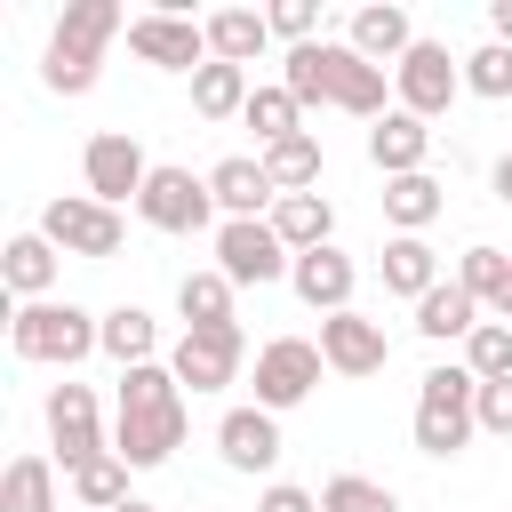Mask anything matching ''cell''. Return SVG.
I'll list each match as a JSON object with an SVG mask.
<instances>
[{
  "mask_svg": "<svg viewBox=\"0 0 512 512\" xmlns=\"http://www.w3.org/2000/svg\"><path fill=\"white\" fill-rule=\"evenodd\" d=\"M320 48H328V104L376 128V120L392 112V72H384V64H368V56H352L344 40H320Z\"/></svg>",
  "mask_w": 512,
  "mask_h": 512,
  "instance_id": "obj_16",
  "label": "cell"
},
{
  "mask_svg": "<svg viewBox=\"0 0 512 512\" xmlns=\"http://www.w3.org/2000/svg\"><path fill=\"white\" fill-rule=\"evenodd\" d=\"M264 160V176H272V192L288 200V192H320V136L304 128V136H288V144H272V152H256Z\"/></svg>",
  "mask_w": 512,
  "mask_h": 512,
  "instance_id": "obj_31",
  "label": "cell"
},
{
  "mask_svg": "<svg viewBox=\"0 0 512 512\" xmlns=\"http://www.w3.org/2000/svg\"><path fill=\"white\" fill-rule=\"evenodd\" d=\"M416 40H424V32L408 24V8H400V0H368V8H352V24H344V48H352V56H368V64H384V72H392Z\"/></svg>",
  "mask_w": 512,
  "mask_h": 512,
  "instance_id": "obj_18",
  "label": "cell"
},
{
  "mask_svg": "<svg viewBox=\"0 0 512 512\" xmlns=\"http://www.w3.org/2000/svg\"><path fill=\"white\" fill-rule=\"evenodd\" d=\"M456 96H464V56H448V40H416V48L392 64V104H400V112L440 120Z\"/></svg>",
  "mask_w": 512,
  "mask_h": 512,
  "instance_id": "obj_8",
  "label": "cell"
},
{
  "mask_svg": "<svg viewBox=\"0 0 512 512\" xmlns=\"http://www.w3.org/2000/svg\"><path fill=\"white\" fill-rule=\"evenodd\" d=\"M136 216L152 224V232H208L224 208H216V192H208V176H192V168H176V160H152V184H144V200H136Z\"/></svg>",
  "mask_w": 512,
  "mask_h": 512,
  "instance_id": "obj_9",
  "label": "cell"
},
{
  "mask_svg": "<svg viewBox=\"0 0 512 512\" xmlns=\"http://www.w3.org/2000/svg\"><path fill=\"white\" fill-rule=\"evenodd\" d=\"M464 88L488 96V104H504V96H512V48H504V40H480V48L464 56Z\"/></svg>",
  "mask_w": 512,
  "mask_h": 512,
  "instance_id": "obj_38",
  "label": "cell"
},
{
  "mask_svg": "<svg viewBox=\"0 0 512 512\" xmlns=\"http://www.w3.org/2000/svg\"><path fill=\"white\" fill-rule=\"evenodd\" d=\"M184 384L168 360H144V368H120V392H112V456L128 472H160L176 448H184Z\"/></svg>",
  "mask_w": 512,
  "mask_h": 512,
  "instance_id": "obj_1",
  "label": "cell"
},
{
  "mask_svg": "<svg viewBox=\"0 0 512 512\" xmlns=\"http://www.w3.org/2000/svg\"><path fill=\"white\" fill-rule=\"evenodd\" d=\"M216 272H224L232 288H272V280L296 272V256H288V240L272 232V216H224V224H216Z\"/></svg>",
  "mask_w": 512,
  "mask_h": 512,
  "instance_id": "obj_5",
  "label": "cell"
},
{
  "mask_svg": "<svg viewBox=\"0 0 512 512\" xmlns=\"http://www.w3.org/2000/svg\"><path fill=\"white\" fill-rule=\"evenodd\" d=\"M0 280H8V296H16V304H48V296H56V280H64V248L32 224V232H16V240L0 248Z\"/></svg>",
  "mask_w": 512,
  "mask_h": 512,
  "instance_id": "obj_17",
  "label": "cell"
},
{
  "mask_svg": "<svg viewBox=\"0 0 512 512\" xmlns=\"http://www.w3.org/2000/svg\"><path fill=\"white\" fill-rule=\"evenodd\" d=\"M40 232H48L64 256H88V264H104V256L128 248V216L104 208V200H88V192H56V200L40 208Z\"/></svg>",
  "mask_w": 512,
  "mask_h": 512,
  "instance_id": "obj_6",
  "label": "cell"
},
{
  "mask_svg": "<svg viewBox=\"0 0 512 512\" xmlns=\"http://www.w3.org/2000/svg\"><path fill=\"white\" fill-rule=\"evenodd\" d=\"M256 512H320V488H296V480H264V488H256Z\"/></svg>",
  "mask_w": 512,
  "mask_h": 512,
  "instance_id": "obj_40",
  "label": "cell"
},
{
  "mask_svg": "<svg viewBox=\"0 0 512 512\" xmlns=\"http://www.w3.org/2000/svg\"><path fill=\"white\" fill-rule=\"evenodd\" d=\"M280 88H288L304 112L328 104V48H320V40H312V48H288V56H280Z\"/></svg>",
  "mask_w": 512,
  "mask_h": 512,
  "instance_id": "obj_37",
  "label": "cell"
},
{
  "mask_svg": "<svg viewBox=\"0 0 512 512\" xmlns=\"http://www.w3.org/2000/svg\"><path fill=\"white\" fill-rule=\"evenodd\" d=\"M128 504V464L120 456H96L72 472V512H120Z\"/></svg>",
  "mask_w": 512,
  "mask_h": 512,
  "instance_id": "obj_33",
  "label": "cell"
},
{
  "mask_svg": "<svg viewBox=\"0 0 512 512\" xmlns=\"http://www.w3.org/2000/svg\"><path fill=\"white\" fill-rule=\"evenodd\" d=\"M368 160L384 168V176H416L424 160H432V120H416V112H384L376 128H368Z\"/></svg>",
  "mask_w": 512,
  "mask_h": 512,
  "instance_id": "obj_20",
  "label": "cell"
},
{
  "mask_svg": "<svg viewBox=\"0 0 512 512\" xmlns=\"http://www.w3.org/2000/svg\"><path fill=\"white\" fill-rule=\"evenodd\" d=\"M376 272H384V288H392V296H408V304L440 288V256H432V240H424V232H392Z\"/></svg>",
  "mask_w": 512,
  "mask_h": 512,
  "instance_id": "obj_23",
  "label": "cell"
},
{
  "mask_svg": "<svg viewBox=\"0 0 512 512\" xmlns=\"http://www.w3.org/2000/svg\"><path fill=\"white\" fill-rule=\"evenodd\" d=\"M472 432H480V376L464 360L424 368V384H416V448L448 464V456L472 448Z\"/></svg>",
  "mask_w": 512,
  "mask_h": 512,
  "instance_id": "obj_4",
  "label": "cell"
},
{
  "mask_svg": "<svg viewBox=\"0 0 512 512\" xmlns=\"http://www.w3.org/2000/svg\"><path fill=\"white\" fill-rule=\"evenodd\" d=\"M464 368H472L480 384H504V376H512V320H480V328L464 336Z\"/></svg>",
  "mask_w": 512,
  "mask_h": 512,
  "instance_id": "obj_35",
  "label": "cell"
},
{
  "mask_svg": "<svg viewBox=\"0 0 512 512\" xmlns=\"http://www.w3.org/2000/svg\"><path fill=\"white\" fill-rule=\"evenodd\" d=\"M272 232L288 240V256L328 248V240H336V208H328V192H288V200L272 208Z\"/></svg>",
  "mask_w": 512,
  "mask_h": 512,
  "instance_id": "obj_24",
  "label": "cell"
},
{
  "mask_svg": "<svg viewBox=\"0 0 512 512\" xmlns=\"http://www.w3.org/2000/svg\"><path fill=\"white\" fill-rule=\"evenodd\" d=\"M104 352H112L120 368L160 360V320H152L144 304H112V312H104Z\"/></svg>",
  "mask_w": 512,
  "mask_h": 512,
  "instance_id": "obj_30",
  "label": "cell"
},
{
  "mask_svg": "<svg viewBox=\"0 0 512 512\" xmlns=\"http://www.w3.org/2000/svg\"><path fill=\"white\" fill-rule=\"evenodd\" d=\"M128 48H136V64H152V72H200V64H216L208 56V24L200 16H184V8H144V16H128Z\"/></svg>",
  "mask_w": 512,
  "mask_h": 512,
  "instance_id": "obj_7",
  "label": "cell"
},
{
  "mask_svg": "<svg viewBox=\"0 0 512 512\" xmlns=\"http://www.w3.org/2000/svg\"><path fill=\"white\" fill-rule=\"evenodd\" d=\"M208 192H216V208H224V216H272V208H280V192H272L264 160H248V152L216 160V168H208Z\"/></svg>",
  "mask_w": 512,
  "mask_h": 512,
  "instance_id": "obj_21",
  "label": "cell"
},
{
  "mask_svg": "<svg viewBox=\"0 0 512 512\" xmlns=\"http://www.w3.org/2000/svg\"><path fill=\"white\" fill-rule=\"evenodd\" d=\"M120 32H128L120 0H72V8L56 16V32H48L40 80H48L56 96H88V88L104 80V48H112Z\"/></svg>",
  "mask_w": 512,
  "mask_h": 512,
  "instance_id": "obj_2",
  "label": "cell"
},
{
  "mask_svg": "<svg viewBox=\"0 0 512 512\" xmlns=\"http://www.w3.org/2000/svg\"><path fill=\"white\" fill-rule=\"evenodd\" d=\"M48 448H56L64 480H72L80 464L112 456V432H104V408H96L88 384H56V392H48Z\"/></svg>",
  "mask_w": 512,
  "mask_h": 512,
  "instance_id": "obj_12",
  "label": "cell"
},
{
  "mask_svg": "<svg viewBox=\"0 0 512 512\" xmlns=\"http://www.w3.org/2000/svg\"><path fill=\"white\" fill-rule=\"evenodd\" d=\"M488 40H504V48H512V0H488Z\"/></svg>",
  "mask_w": 512,
  "mask_h": 512,
  "instance_id": "obj_42",
  "label": "cell"
},
{
  "mask_svg": "<svg viewBox=\"0 0 512 512\" xmlns=\"http://www.w3.org/2000/svg\"><path fill=\"white\" fill-rule=\"evenodd\" d=\"M208 24V56L216 64H256L264 48H272V24H264V8H216V16H200Z\"/></svg>",
  "mask_w": 512,
  "mask_h": 512,
  "instance_id": "obj_22",
  "label": "cell"
},
{
  "mask_svg": "<svg viewBox=\"0 0 512 512\" xmlns=\"http://www.w3.org/2000/svg\"><path fill=\"white\" fill-rule=\"evenodd\" d=\"M488 192L512 208V152H496V168H488Z\"/></svg>",
  "mask_w": 512,
  "mask_h": 512,
  "instance_id": "obj_43",
  "label": "cell"
},
{
  "mask_svg": "<svg viewBox=\"0 0 512 512\" xmlns=\"http://www.w3.org/2000/svg\"><path fill=\"white\" fill-rule=\"evenodd\" d=\"M120 512H160V504H144V496H128V504H120Z\"/></svg>",
  "mask_w": 512,
  "mask_h": 512,
  "instance_id": "obj_45",
  "label": "cell"
},
{
  "mask_svg": "<svg viewBox=\"0 0 512 512\" xmlns=\"http://www.w3.org/2000/svg\"><path fill=\"white\" fill-rule=\"evenodd\" d=\"M264 24H272V40L312 48V40H320V0H272V8H264Z\"/></svg>",
  "mask_w": 512,
  "mask_h": 512,
  "instance_id": "obj_39",
  "label": "cell"
},
{
  "mask_svg": "<svg viewBox=\"0 0 512 512\" xmlns=\"http://www.w3.org/2000/svg\"><path fill=\"white\" fill-rule=\"evenodd\" d=\"M0 512H64V504H56V456H8V472H0Z\"/></svg>",
  "mask_w": 512,
  "mask_h": 512,
  "instance_id": "obj_27",
  "label": "cell"
},
{
  "mask_svg": "<svg viewBox=\"0 0 512 512\" xmlns=\"http://www.w3.org/2000/svg\"><path fill=\"white\" fill-rule=\"evenodd\" d=\"M320 512H400V496L368 472H336V480H320Z\"/></svg>",
  "mask_w": 512,
  "mask_h": 512,
  "instance_id": "obj_36",
  "label": "cell"
},
{
  "mask_svg": "<svg viewBox=\"0 0 512 512\" xmlns=\"http://www.w3.org/2000/svg\"><path fill=\"white\" fill-rule=\"evenodd\" d=\"M280 448H288V440H280V416L256 408V400H240V408L216 416V456H224V472H248V480H256V472L280 464Z\"/></svg>",
  "mask_w": 512,
  "mask_h": 512,
  "instance_id": "obj_15",
  "label": "cell"
},
{
  "mask_svg": "<svg viewBox=\"0 0 512 512\" xmlns=\"http://www.w3.org/2000/svg\"><path fill=\"white\" fill-rule=\"evenodd\" d=\"M440 208H448V192H440L432 168H416V176H384V224H392V232H424Z\"/></svg>",
  "mask_w": 512,
  "mask_h": 512,
  "instance_id": "obj_25",
  "label": "cell"
},
{
  "mask_svg": "<svg viewBox=\"0 0 512 512\" xmlns=\"http://www.w3.org/2000/svg\"><path fill=\"white\" fill-rule=\"evenodd\" d=\"M496 320H512V280H504V304H496Z\"/></svg>",
  "mask_w": 512,
  "mask_h": 512,
  "instance_id": "obj_44",
  "label": "cell"
},
{
  "mask_svg": "<svg viewBox=\"0 0 512 512\" xmlns=\"http://www.w3.org/2000/svg\"><path fill=\"white\" fill-rule=\"evenodd\" d=\"M80 184H88V200L120 208V200H144L152 160H144V144H136L128 128H96V136L80 144Z\"/></svg>",
  "mask_w": 512,
  "mask_h": 512,
  "instance_id": "obj_10",
  "label": "cell"
},
{
  "mask_svg": "<svg viewBox=\"0 0 512 512\" xmlns=\"http://www.w3.org/2000/svg\"><path fill=\"white\" fill-rule=\"evenodd\" d=\"M320 376H328V360H320V344L312 336H272V344H256V408H304L312 392H320Z\"/></svg>",
  "mask_w": 512,
  "mask_h": 512,
  "instance_id": "obj_11",
  "label": "cell"
},
{
  "mask_svg": "<svg viewBox=\"0 0 512 512\" xmlns=\"http://www.w3.org/2000/svg\"><path fill=\"white\" fill-rule=\"evenodd\" d=\"M504 280H512V256H504V248H464V256H456V288L480 296V312L504 304Z\"/></svg>",
  "mask_w": 512,
  "mask_h": 512,
  "instance_id": "obj_34",
  "label": "cell"
},
{
  "mask_svg": "<svg viewBox=\"0 0 512 512\" xmlns=\"http://www.w3.org/2000/svg\"><path fill=\"white\" fill-rule=\"evenodd\" d=\"M240 120L256 128V144H264V152H272V144H288V136H304V104H296L288 88H256Z\"/></svg>",
  "mask_w": 512,
  "mask_h": 512,
  "instance_id": "obj_32",
  "label": "cell"
},
{
  "mask_svg": "<svg viewBox=\"0 0 512 512\" xmlns=\"http://www.w3.org/2000/svg\"><path fill=\"white\" fill-rule=\"evenodd\" d=\"M288 288L304 296V312H352V288H360V264L328 240V248H312V256H296V272H288Z\"/></svg>",
  "mask_w": 512,
  "mask_h": 512,
  "instance_id": "obj_19",
  "label": "cell"
},
{
  "mask_svg": "<svg viewBox=\"0 0 512 512\" xmlns=\"http://www.w3.org/2000/svg\"><path fill=\"white\" fill-rule=\"evenodd\" d=\"M168 368H176V384H192V392H224V384H240V368H248V336H240V320H232V328H184V336L168 344Z\"/></svg>",
  "mask_w": 512,
  "mask_h": 512,
  "instance_id": "obj_13",
  "label": "cell"
},
{
  "mask_svg": "<svg viewBox=\"0 0 512 512\" xmlns=\"http://www.w3.org/2000/svg\"><path fill=\"white\" fill-rule=\"evenodd\" d=\"M480 432L512 440V376H504V384H480Z\"/></svg>",
  "mask_w": 512,
  "mask_h": 512,
  "instance_id": "obj_41",
  "label": "cell"
},
{
  "mask_svg": "<svg viewBox=\"0 0 512 512\" xmlns=\"http://www.w3.org/2000/svg\"><path fill=\"white\" fill-rule=\"evenodd\" d=\"M176 312H184V328H232V280L216 264L184 272L176 280Z\"/></svg>",
  "mask_w": 512,
  "mask_h": 512,
  "instance_id": "obj_29",
  "label": "cell"
},
{
  "mask_svg": "<svg viewBox=\"0 0 512 512\" xmlns=\"http://www.w3.org/2000/svg\"><path fill=\"white\" fill-rule=\"evenodd\" d=\"M248 96H256V80H248L240 64H200V72H192V112H200V120H240Z\"/></svg>",
  "mask_w": 512,
  "mask_h": 512,
  "instance_id": "obj_28",
  "label": "cell"
},
{
  "mask_svg": "<svg viewBox=\"0 0 512 512\" xmlns=\"http://www.w3.org/2000/svg\"><path fill=\"white\" fill-rule=\"evenodd\" d=\"M8 352L32 360V368H72V360L104 352V312H88V304H72V296L16 304V312H8Z\"/></svg>",
  "mask_w": 512,
  "mask_h": 512,
  "instance_id": "obj_3",
  "label": "cell"
},
{
  "mask_svg": "<svg viewBox=\"0 0 512 512\" xmlns=\"http://www.w3.org/2000/svg\"><path fill=\"white\" fill-rule=\"evenodd\" d=\"M320 360H328V376H384L392 368V336H384V320H368V312H328L320 320Z\"/></svg>",
  "mask_w": 512,
  "mask_h": 512,
  "instance_id": "obj_14",
  "label": "cell"
},
{
  "mask_svg": "<svg viewBox=\"0 0 512 512\" xmlns=\"http://www.w3.org/2000/svg\"><path fill=\"white\" fill-rule=\"evenodd\" d=\"M472 328H480V296H464L456 280H440L432 296H416V336H432V344L456 336V344H464Z\"/></svg>",
  "mask_w": 512,
  "mask_h": 512,
  "instance_id": "obj_26",
  "label": "cell"
}]
</instances>
